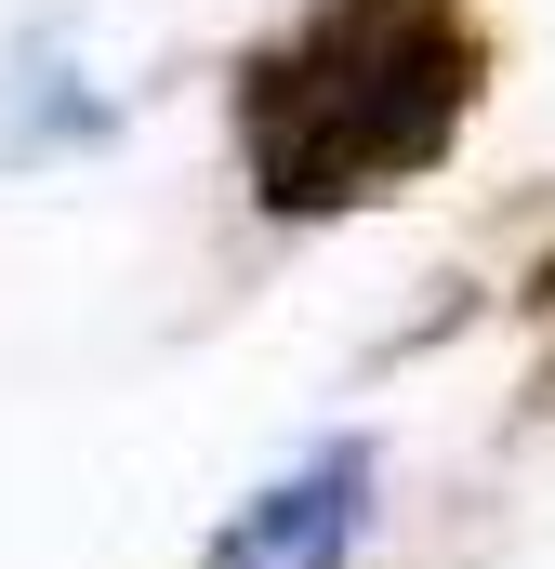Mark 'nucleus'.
Wrapping results in <instances>:
<instances>
[{"label": "nucleus", "mask_w": 555, "mask_h": 569, "mask_svg": "<svg viewBox=\"0 0 555 569\" xmlns=\"http://www.w3.org/2000/svg\"><path fill=\"white\" fill-rule=\"evenodd\" d=\"M476 93V27L450 0H331L252 67V172L278 212H331L423 172Z\"/></svg>", "instance_id": "1"}, {"label": "nucleus", "mask_w": 555, "mask_h": 569, "mask_svg": "<svg viewBox=\"0 0 555 569\" xmlns=\"http://www.w3.org/2000/svg\"><path fill=\"white\" fill-rule=\"evenodd\" d=\"M357 530H371V450L344 437V450H317L304 477H278L265 503L212 543V569H331Z\"/></svg>", "instance_id": "2"}]
</instances>
